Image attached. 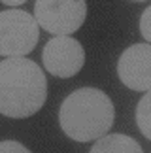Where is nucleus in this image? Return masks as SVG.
Here are the masks:
<instances>
[{"instance_id":"4","label":"nucleus","mask_w":151,"mask_h":153,"mask_svg":"<svg viewBox=\"0 0 151 153\" xmlns=\"http://www.w3.org/2000/svg\"><path fill=\"white\" fill-rule=\"evenodd\" d=\"M87 4L83 0H38L34 4V19L38 27L57 36H70L83 25Z\"/></svg>"},{"instance_id":"1","label":"nucleus","mask_w":151,"mask_h":153,"mask_svg":"<svg viewBox=\"0 0 151 153\" xmlns=\"http://www.w3.org/2000/svg\"><path fill=\"white\" fill-rule=\"evenodd\" d=\"M47 79L42 68L27 57L0 61V114L25 119L42 110Z\"/></svg>"},{"instance_id":"7","label":"nucleus","mask_w":151,"mask_h":153,"mask_svg":"<svg viewBox=\"0 0 151 153\" xmlns=\"http://www.w3.org/2000/svg\"><path fill=\"white\" fill-rule=\"evenodd\" d=\"M91 153H144V149L127 134H106L95 142Z\"/></svg>"},{"instance_id":"9","label":"nucleus","mask_w":151,"mask_h":153,"mask_svg":"<svg viewBox=\"0 0 151 153\" xmlns=\"http://www.w3.org/2000/svg\"><path fill=\"white\" fill-rule=\"evenodd\" d=\"M140 32L147 40V44H151V6L144 10V13L140 17Z\"/></svg>"},{"instance_id":"5","label":"nucleus","mask_w":151,"mask_h":153,"mask_svg":"<svg viewBox=\"0 0 151 153\" xmlns=\"http://www.w3.org/2000/svg\"><path fill=\"white\" fill-rule=\"evenodd\" d=\"M42 61L49 74L57 78H72L83 68L85 49L72 36H55L45 44Z\"/></svg>"},{"instance_id":"3","label":"nucleus","mask_w":151,"mask_h":153,"mask_svg":"<svg viewBox=\"0 0 151 153\" xmlns=\"http://www.w3.org/2000/svg\"><path fill=\"white\" fill-rule=\"evenodd\" d=\"M40 27L34 15L23 10L0 11V57L19 59L38 44Z\"/></svg>"},{"instance_id":"6","label":"nucleus","mask_w":151,"mask_h":153,"mask_svg":"<svg viewBox=\"0 0 151 153\" xmlns=\"http://www.w3.org/2000/svg\"><path fill=\"white\" fill-rule=\"evenodd\" d=\"M119 79L132 91H151V44L127 48L117 61Z\"/></svg>"},{"instance_id":"2","label":"nucleus","mask_w":151,"mask_h":153,"mask_svg":"<svg viewBox=\"0 0 151 153\" xmlns=\"http://www.w3.org/2000/svg\"><path fill=\"white\" fill-rule=\"evenodd\" d=\"M113 102L96 87L76 89L62 100L59 110L62 132L76 142H91L106 136L113 125Z\"/></svg>"},{"instance_id":"8","label":"nucleus","mask_w":151,"mask_h":153,"mask_svg":"<svg viewBox=\"0 0 151 153\" xmlns=\"http://www.w3.org/2000/svg\"><path fill=\"white\" fill-rule=\"evenodd\" d=\"M136 125L144 136L151 140V91H147L136 106Z\"/></svg>"},{"instance_id":"10","label":"nucleus","mask_w":151,"mask_h":153,"mask_svg":"<svg viewBox=\"0 0 151 153\" xmlns=\"http://www.w3.org/2000/svg\"><path fill=\"white\" fill-rule=\"evenodd\" d=\"M0 153H30V151L15 140H4V142H0Z\"/></svg>"}]
</instances>
